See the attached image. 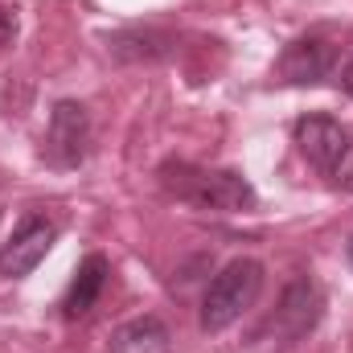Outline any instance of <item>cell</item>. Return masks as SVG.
Instances as JSON below:
<instances>
[{
    "label": "cell",
    "instance_id": "12",
    "mask_svg": "<svg viewBox=\"0 0 353 353\" xmlns=\"http://www.w3.org/2000/svg\"><path fill=\"white\" fill-rule=\"evenodd\" d=\"M345 255H350V263H353V234H350V247H345Z\"/></svg>",
    "mask_w": 353,
    "mask_h": 353
},
{
    "label": "cell",
    "instance_id": "5",
    "mask_svg": "<svg viewBox=\"0 0 353 353\" xmlns=\"http://www.w3.org/2000/svg\"><path fill=\"white\" fill-rule=\"evenodd\" d=\"M54 243H58V222L46 218V214H25L12 226V234L0 243V275L4 279L33 275L37 263L54 251Z\"/></svg>",
    "mask_w": 353,
    "mask_h": 353
},
{
    "label": "cell",
    "instance_id": "8",
    "mask_svg": "<svg viewBox=\"0 0 353 353\" xmlns=\"http://www.w3.org/2000/svg\"><path fill=\"white\" fill-rule=\"evenodd\" d=\"M107 275H111V263H107V255H99V251H90L83 263L74 267V275H70V283H66V296H62V321H83L90 308L99 304V296H103V288H107Z\"/></svg>",
    "mask_w": 353,
    "mask_h": 353
},
{
    "label": "cell",
    "instance_id": "6",
    "mask_svg": "<svg viewBox=\"0 0 353 353\" xmlns=\"http://www.w3.org/2000/svg\"><path fill=\"white\" fill-rule=\"evenodd\" d=\"M321 316H325V296L308 275H300V279H292L283 288L279 308L271 316V329H275L279 341H304L321 325Z\"/></svg>",
    "mask_w": 353,
    "mask_h": 353
},
{
    "label": "cell",
    "instance_id": "7",
    "mask_svg": "<svg viewBox=\"0 0 353 353\" xmlns=\"http://www.w3.org/2000/svg\"><path fill=\"white\" fill-rule=\"evenodd\" d=\"M337 66V50L325 41V37H296L283 46L279 62H275V74L292 87H316L333 74Z\"/></svg>",
    "mask_w": 353,
    "mask_h": 353
},
{
    "label": "cell",
    "instance_id": "4",
    "mask_svg": "<svg viewBox=\"0 0 353 353\" xmlns=\"http://www.w3.org/2000/svg\"><path fill=\"white\" fill-rule=\"evenodd\" d=\"M90 115L83 103L74 99H58L54 111H50V123H46V136H41V161L50 169H79L90 157Z\"/></svg>",
    "mask_w": 353,
    "mask_h": 353
},
{
    "label": "cell",
    "instance_id": "9",
    "mask_svg": "<svg viewBox=\"0 0 353 353\" xmlns=\"http://www.w3.org/2000/svg\"><path fill=\"white\" fill-rule=\"evenodd\" d=\"M169 325L161 316H132L119 329H111L107 353H169Z\"/></svg>",
    "mask_w": 353,
    "mask_h": 353
},
{
    "label": "cell",
    "instance_id": "3",
    "mask_svg": "<svg viewBox=\"0 0 353 353\" xmlns=\"http://www.w3.org/2000/svg\"><path fill=\"white\" fill-rule=\"evenodd\" d=\"M263 279H267V267L259 259H251V255L230 259L201 292V329L222 333L234 321H243V312L255 308V300L263 292Z\"/></svg>",
    "mask_w": 353,
    "mask_h": 353
},
{
    "label": "cell",
    "instance_id": "11",
    "mask_svg": "<svg viewBox=\"0 0 353 353\" xmlns=\"http://www.w3.org/2000/svg\"><path fill=\"white\" fill-rule=\"evenodd\" d=\"M341 90H345V94L353 99V58L345 62V70H341Z\"/></svg>",
    "mask_w": 353,
    "mask_h": 353
},
{
    "label": "cell",
    "instance_id": "1",
    "mask_svg": "<svg viewBox=\"0 0 353 353\" xmlns=\"http://www.w3.org/2000/svg\"><path fill=\"white\" fill-rule=\"evenodd\" d=\"M161 189L201 214H251L259 205V193L239 169H205L189 161H165L161 169Z\"/></svg>",
    "mask_w": 353,
    "mask_h": 353
},
{
    "label": "cell",
    "instance_id": "10",
    "mask_svg": "<svg viewBox=\"0 0 353 353\" xmlns=\"http://www.w3.org/2000/svg\"><path fill=\"white\" fill-rule=\"evenodd\" d=\"M12 37H17V17H12V8L0 4V46H8Z\"/></svg>",
    "mask_w": 353,
    "mask_h": 353
},
{
    "label": "cell",
    "instance_id": "2",
    "mask_svg": "<svg viewBox=\"0 0 353 353\" xmlns=\"http://www.w3.org/2000/svg\"><path fill=\"white\" fill-rule=\"evenodd\" d=\"M292 140H296L300 157L316 169V176H325L341 193H353V132L341 119L308 111L296 119Z\"/></svg>",
    "mask_w": 353,
    "mask_h": 353
}]
</instances>
